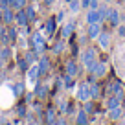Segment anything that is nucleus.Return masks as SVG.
Here are the masks:
<instances>
[{
    "instance_id": "f257e3e1",
    "label": "nucleus",
    "mask_w": 125,
    "mask_h": 125,
    "mask_svg": "<svg viewBox=\"0 0 125 125\" xmlns=\"http://www.w3.org/2000/svg\"><path fill=\"white\" fill-rule=\"evenodd\" d=\"M31 46H33V52H37V53H44V50H46V42H44V35L41 33V31H35L33 35H31Z\"/></svg>"
},
{
    "instance_id": "f03ea898",
    "label": "nucleus",
    "mask_w": 125,
    "mask_h": 125,
    "mask_svg": "<svg viewBox=\"0 0 125 125\" xmlns=\"http://www.w3.org/2000/svg\"><path fill=\"white\" fill-rule=\"evenodd\" d=\"M81 61H83L86 70H90L92 64L98 61V59H96V48H85V52H83V55H81Z\"/></svg>"
},
{
    "instance_id": "7ed1b4c3",
    "label": "nucleus",
    "mask_w": 125,
    "mask_h": 125,
    "mask_svg": "<svg viewBox=\"0 0 125 125\" xmlns=\"http://www.w3.org/2000/svg\"><path fill=\"white\" fill-rule=\"evenodd\" d=\"M75 98H77L79 101H86V99H92V98H90V83H88V81L79 83L77 92H75Z\"/></svg>"
},
{
    "instance_id": "20e7f679",
    "label": "nucleus",
    "mask_w": 125,
    "mask_h": 125,
    "mask_svg": "<svg viewBox=\"0 0 125 125\" xmlns=\"http://www.w3.org/2000/svg\"><path fill=\"white\" fill-rule=\"evenodd\" d=\"M88 72H90V75H92V77H96V79H98V77H103V75L107 74V64H105V62L96 61Z\"/></svg>"
},
{
    "instance_id": "39448f33",
    "label": "nucleus",
    "mask_w": 125,
    "mask_h": 125,
    "mask_svg": "<svg viewBox=\"0 0 125 125\" xmlns=\"http://www.w3.org/2000/svg\"><path fill=\"white\" fill-rule=\"evenodd\" d=\"M74 31H75V20H66L61 28V37L62 39H68V37L74 35Z\"/></svg>"
},
{
    "instance_id": "423d86ee",
    "label": "nucleus",
    "mask_w": 125,
    "mask_h": 125,
    "mask_svg": "<svg viewBox=\"0 0 125 125\" xmlns=\"http://www.w3.org/2000/svg\"><path fill=\"white\" fill-rule=\"evenodd\" d=\"M101 22H92L88 24V28H86V35H88V39H98L99 33H101Z\"/></svg>"
},
{
    "instance_id": "0eeeda50",
    "label": "nucleus",
    "mask_w": 125,
    "mask_h": 125,
    "mask_svg": "<svg viewBox=\"0 0 125 125\" xmlns=\"http://www.w3.org/2000/svg\"><path fill=\"white\" fill-rule=\"evenodd\" d=\"M107 22L110 24L112 28L120 26V11L116 8H109V15H107Z\"/></svg>"
},
{
    "instance_id": "6e6552de",
    "label": "nucleus",
    "mask_w": 125,
    "mask_h": 125,
    "mask_svg": "<svg viewBox=\"0 0 125 125\" xmlns=\"http://www.w3.org/2000/svg\"><path fill=\"white\" fill-rule=\"evenodd\" d=\"M26 77H28V81L30 83H37V79L41 77V72H39V64H31L30 68L26 70Z\"/></svg>"
},
{
    "instance_id": "1a4fd4ad",
    "label": "nucleus",
    "mask_w": 125,
    "mask_h": 125,
    "mask_svg": "<svg viewBox=\"0 0 125 125\" xmlns=\"http://www.w3.org/2000/svg\"><path fill=\"white\" fill-rule=\"evenodd\" d=\"M2 22H4L6 26H11V24L15 22V9L13 8L2 9Z\"/></svg>"
},
{
    "instance_id": "9d476101",
    "label": "nucleus",
    "mask_w": 125,
    "mask_h": 125,
    "mask_svg": "<svg viewBox=\"0 0 125 125\" xmlns=\"http://www.w3.org/2000/svg\"><path fill=\"white\" fill-rule=\"evenodd\" d=\"M15 22H17V26H28V22H30V19H28V15H26V9H17L15 11Z\"/></svg>"
},
{
    "instance_id": "9b49d317",
    "label": "nucleus",
    "mask_w": 125,
    "mask_h": 125,
    "mask_svg": "<svg viewBox=\"0 0 125 125\" xmlns=\"http://www.w3.org/2000/svg\"><path fill=\"white\" fill-rule=\"evenodd\" d=\"M55 26H57V19L55 17H50L44 22V33H46V37H52L55 33Z\"/></svg>"
},
{
    "instance_id": "f8f14e48",
    "label": "nucleus",
    "mask_w": 125,
    "mask_h": 125,
    "mask_svg": "<svg viewBox=\"0 0 125 125\" xmlns=\"http://www.w3.org/2000/svg\"><path fill=\"white\" fill-rule=\"evenodd\" d=\"M98 41H99V46H101L103 50H109L110 41H112V35H110L109 31H101V33H99V37H98Z\"/></svg>"
},
{
    "instance_id": "ddd939ff",
    "label": "nucleus",
    "mask_w": 125,
    "mask_h": 125,
    "mask_svg": "<svg viewBox=\"0 0 125 125\" xmlns=\"http://www.w3.org/2000/svg\"><path fill=\"white\" fill-rule=\"evenodd\" d=\"M85 20H86V24H92V22H99V11H98V8H90V9H86Z\"/></svg>"
},
{
    "instance_id": "4468645a",
    "label": "nucleus",
    "mask_w": 125,
    "mask_h": 125,
    "mask_svg": "<svg viewBox=\"0 0 125 125\" xmlns=\"http://www.w3.org/2000/svg\"><path fill=\"white\" fill-rule=\"evenodd\" d=\"M94 79H96V77H92V75H90V79H88V83H90V98L98 99L99 96H101V88H99V85L94 81Z\"/></svg>"
},
{
    "instance_id": "2eb2a0df",
    "label": "nucleus",
    "mask_w": 125,
    "mask_h": 125,
    "mask_svg": "<svg viewBox=\"0 0 125 125\" xmlns=\"http://www.w3.org/2000/svg\"><path fill=\"white\" fill-rule=\"evenodd\" d=\"M37 64H39V72H41V75H44L48 70H50V59H48L46 55H42V57L37 61Z\"/></svg>"
},
{
    "instance_id": "dca6fc26",
    "label": "nucleus",
    "mask_w": 125,
    "mask_h": 125,
    "mask_svg": "<svg viewBox=\"0 0 125 125\" xmlns=\"http://www.w3.org/2000/svg\"><path fill=\"white\" fill-rule=\"evenodd\" d=\"M75 125H88V114L85 112V109H79L75 114Z\"/></svg>"
},
{
    "instance_id": "f3484780",
    "label": "nucleus",
    "mask_w": 125,
    "mask_h": 125,
    "mask_svg": "<svg viewBox=\"0 0 125 125\" xmlns=\"http://www.w3.org/2000/svg\"><path fill=\"white\" fill-rule=\"evenodd\" d=\"M55 120H57V112H55V109H53V107L46 109V112H44V123L50 125V123H53Z\"/></svg>"
},
{
    "instance_id": "a211bd4d",
    "label": "nucleus",
    "mask_w": 125,
    "mask_h": 125,
    "mask_svg": "<svg viewBox=\"0 0 125 125\" xmlns=\"http://www.w3.org/2000/svg\"><path fill=\"white\" fill-rule=\"evenodd\" d=\"M64 72H66L68 75H74V77H75V75H77V62L72 61V59L66 61V64H64Z\"/></svg>"
},
{
    "instance_id": "6ab92c4d",
    "label": "nucleus",
    "mask_w": 125,
    "mask_h": 125,
    "mask_svg": "<svg viewBox=\"0 0 125 125\" xmlns=\"http://www.w3.org/2000/svg\"><path fill=\"white\" fill-rule=\"evenodd\" d=\"M121 114H123V110H121V107H114V109H109V118L114 121H118L121 118Z\"/></svg>"
},
{
    "instance_id": "aec40b11",
    "label": "nucleus",
    "mask_w": 125,
    "mask_h": 125,
    "mask_svg": "<svg viewBox=\"0 0 125 125\" xmlns=\"http://www.w3.org/2000/svg\"><path fill=\"white\" fill-rule=\"evenodd\" d=\"M112 94H114V96H118L120 99H123V85H121L120 81L112 83Z\"/></svg>"
},
{
    "instance_id": "412c9836",
    "label": "nucleus",
    "mask_w": 125,
    "mask_h": 125,
    "mask_svg": "<svg viewBox=\"0 0 125 125\" xmlns=\"http://www.w3.org/2000/svg\"><path fill=\"white\" fill-rule=\"evenodd\" d=\"M62 50H64V39H62V41H57V42L52 46V53H53V55L62 53Z\"/></svg>"
},
{
    "instance_id": "4be33fe9",
    "label": "nucleus",
    "mask_w": 125,
    "mask_h": 125,
    "mask_svg": "<svg viewBox=\"0 0 125 125\" xmlns=\"http://www.w3.org/2000/svg\"><path fill=\"white\" fill-rule=\"evenodd\" d=\"M37 52H31V50H26V53H24V59H26L28 62H30V64H35L37 62Z\"/></svg>"
},
{
    "instance_id": "5701e85b",
    "label": "nucleus",
    "mask_w": 125,
    "mask_h": 125,
    "mask_svg": "<svg viewBox=\"0 0 125 125\" xmlns=\"http://www.w3.org/2000/svg\"><path fill=\"white\" fill-rule=\"evenodd\" d=\"M120 105H121V99L118 98V96H114V94L109 98V101H107V109H114V107H120Z\"/></svg>"
},
{
    "instance_id": "b1692460",
    "label": "nucleus",
    "mask_w": 125,
    "mask_h": 125,
    "mask_svg": "<svg viewBox=\"0 0 125 125\" xmlns=\"http://www.w3.org/2000/svg\"><path fill=\"white\" fill-rule=\"evenodd\" d=\"M68 9L70 13H77L81 9V0H68Z\"/></svg>"
},
{
    "instance_id": "393cba45",
    "label": "nucleus",
    "mask_w": 125,
    "mask_h": 125,
    "mask_svg": "<svg viewBox=\"0 0 125 125\" xmlns=\"http://www.w3.org/2000/svg\"><path fill=\"white\" fill-rule=\"evenodd\" d=\"M26 15H28V19H30V22H35V19H37V11H35V8L33 6H26Z\"/></svg>"
},
{
    "instance_id": "a878e982",
    "label": "nucleus",
    "mask_w": 125,
    "mask_h": 125,
    "mask_svg": "<svg viewBox=\"0 0 125 125\" xmlns=\"http://www.w3.org/2000/svg\"><path fill=\"white\" fill-rule=\"evenodd\" d=\"M98 11H99V22H105L107 15H109V6H99Z\"/></svg>"
},
{
    "instance_id": "bb28decb",
    "label": "nucleus",
    "mask_w": 125,
    "mask_h": 125,
    "mask_svg": "<svg viewBox=\"0 0 125 125\" xmlns=\"http://www.w3.org/2000/svg\"><path fill=\"white\" fill-rule=\"evenodd\" d=\"M6 33H8V39H9V42H15V41H17V37H19V35H17V28H15V26H9Z\"/></svg>"
},
{
    "instance_id": "cd10ccee",
    "label": "nucleus",
    "mask_w": 125,
    "mask_h": 125,
    "mask_svg": "<svg viewBox=\"0 0 125 125\" xmlns=\"http://www.w3.org/2000/svg\"><path fill=\"white\" fill-rule=\"evenodd\" d=\"M46 92H48L46 85H39V86H37V90H35V96L42 99V98H46Z\"/></svg>"
},
{
    "instance_id": "c85d7f7f",
    "label": "nucleus",
    "mask_w": 125,
    "mask_h": 125,
    "mask_svg": "<svg viewBox=\"0 0 125 125\" xmlns=\"http://www.w3.org/2000/svg\"><path fill=\"white\" fill-rule=\"evenodd\" d=\"M26 6H28V0H13L11 8H13V9L17 11V9H24Z\"/></svg>"
},
{
    "instance_id": "c756f323",
    "label": "nucleus",
    "mask_w": 125,
    "mask_h": 125,
    "mask_svg": "<svg viewBox=\"0 0 125 125\" xmlns=\"http://www.w3.org/2000/svg\"><path fill=\"white\" fill-rule=\"evenodd\" d=\"M13 92H15V96H22L24 94V83H15L13 85Z\"/></svg>"
},
{
    "instance_id": "7c9ffc66",
    "label": "nucleus",
    "mask_w": 125,
    "mask_h": 125,
    "mask_svg": "<svg viewBox=\"0 0 125 125\" xmlns=\"http://www.w3.org/2000/svg\"><path fill=\"white\" fill-rule=\"evenodd\" d=\"M83 109H85L86 114L94 112V103H92V99H86V101H83Z\"/></svg>"
},
{
    "instance_id": "2f4dec72",
    "label": "nucleus",
    "mask_w": 125,
    "mask_h": 125,
    "mask_svg": "<svg viewBox=\"0 0 125 125\" xmlns=\"http://www.w3.org/2000/svg\"><path fill=\"white\" fill-rule=\"evenodd\" d=\"M62 83H64V88H70L72 85H74V75H64V77H62Z\"/></svg>"
},
{
    "instance_id": "473e14b6",
    "label": "nucleus",
    "mask_w": 125,
    "mask_h": 125,
    "mask_svg": "<svg viewBox=\"0 0 125 125\" xmlns=\"http://www.w3.org/2000/svg\"><path fill=\"white\" fill-rule=\"evenodd\" d=\"M19 66H20V70H24V72H26L28 68L31 66V64H30V62H28V61H26L24 57H20V59H19Z\"/></svg>"
},
{
    "instance_id": "72a5a7b5",
    "label": "nucleus",
    "mask_w": 125,
    "mask_h": 125,
    "mask_svg": "<svg viewBox=\"0 0 125 125\" xmlns=\"http://www.w3.org/2000/svg\"><path fill=\"white\" fill-rule=\"evenodd\" d=\"M9 55H11V50H9L8 46H4V48H2V53H0V59L6 61V59H9Z\"/></svg>"
},
{
    "instance_id": "f704fd0d",
    "label": "nucleus",
    "mask_w": 125,
    "mask_h": 125,
    "mask_svg": "<svg viewBox=\"0 0 125 125\" xmlns=\"http://www.w3.org/2000/svg\"><path fill=\"white\" fill-rule=\"evenodd\" d=\"M90 2H92V0H81V8L83 9H90Z\"/></svg>"
},
{
    "instance_id": "c9c22d12",
    "label": "nucleus",
    "mask_w": 125,
    "mask_h": 125,
    "mask_svg": "<svg viewBox=\"0 0 125 125\" xmlns=\"http://www.w3.org/2000/svg\"><path fill=\"white\" fill-rule=\"evenodd\" d=\"M50 125H66V120H64V118H61V120H55L53 123H50Z\"/></svg>"
},
{
    "instance_id": "e433bc0d",
    "label": "nucleus",
    "mask_w": 125,
    "mask_h": 125,
    "mask_svg": "<svg viewBox=\"0 0 125 125\" xmlns=\"http://www.w3.org/2000/svg\"><path fill=\"white\" fill-rule=\"evenodd\" d=\"M64 17H66V11H61L55 19H57V22H62V19H64Z\"/></svg>"
},
{
    "instance_id": "4c0bfd02",
    "label": "nucleus",
    "mask_w": 125,
    "mask_h": 125,
    "mask_svg": "<svg viewBox=\"0 0 125 125\" xmlns=\"http://www.w3.org/2000/svg\"><path fill=\"white\" fill-rule=\"evenodd\" d=\"M118 33H120L121 37H125V24L123 26H118Z\"/></svg>"
},
{
    "instance_id": "58836bf2",
    "label": "nucleus",
    "mask_w": 125,
    "mask_h": 125,
    "mask_svg": "<svg viewBox=\"0 0 125 125\" xmlns=\"http://www.w3.org/2000/svg\"><path fill=\"white\" fill-rule=\"evenodd\" d=\"M19 116H26V107H19Z\"/></svg>"
},
{
    "instance_id": "ea45409f",
    "label": "nucleus",
    "mask_w": 125,
    "mask_h": 125,
    "mask_svg": "<svg viewBox=\"0 0 125 125\" xmlns=\"http://www.w3.org/2000/svg\"><path fill=\"white\" fill-rule=\"evenodd\" d=\"M42 2H44V6H52V4L55 2V0H42Z\"/></svg>"
},
{
    "instance_id": "a19ab883",
    "label": "nucleus",
    "mask_w": 125,
    "mask_h": 125,
    "mask_svg": "<svg viewBox=\"0 0 125 125\" xmlns=\"http://www.w3.org/2000/svg\"><path fill=\"white\" fill-rule=\"evenodd\" d=\"M2 68H4V61L0 59V72H2Z\"/></svg>"
},
{
    "instance_id": "79ce46f5",
    "label": "nucleus",
    "mask_w": 125,
    "mask_h": 125,
    "mask_svg": "<svg viewBox=\"0 0 125 125\" xmlns=\"http://www.w3.org/2000/svg\"><path fill=\"white\" fill-rule=\"evenodd\" d=\"M26 125H37V123H35V121H28Z\"/></svg>"
},
{
    "instance_id": "37998d69",
    "label": "nucleus",
    "mask_w": 125,
    "mask_h": 125,
    "mask_svg": "<svg viewBox=\"0 0 125 125\" xmlns=\"http://www.w3.org/2000/svg\"><path fill=\"white\" fill-rule=\"evenodd\" d=\"M2 48H4V46H2V44H0V53H2Z\"/></svg>"
},
{
    "instance_id": "c03bdc74",
    "label": "nucleus",
    "mask_w": 125,
    "mask_h": 125,
    "mask_svg": "<svg viewBox=\"0 0 125 125\" xmlns=\"http://www.w3.org/2000/svg\"><path fill=\"white\" fill-rule=\"evenodd\" d=\"M105 2H107V4H110V2H112V0H105Z\"/></svg>"
},
{
    "instance_id": "a18cd8bd",
    "label": "nucleus",
    "mask_w": 125,
    "mask_h": 125,
    "mask_svg": "<svg viewBox=\"0 0 125 125\" xmlns=\"http://www.w3.org/2000/svg\"><path fill=\"white\" fill-rule=\"evenodd\" d=\"M120 125H125V121H121V123H120Z\"/></svg>"
},
{
    "instance_id": "49530a36",
    "label": "nucleus",
    "mask_w": 125,
    "mask_h": 125,
    "mask_svg": "<svg viewBox=\"0 0 125 125\" xmlns=\"http://www.w3.org/2000/svg\"><path fill=\"white\" fill-rule=\"evenodd\" d=\"M123 24H125V15H123Z\"/></svg>"
}]
</instances>
